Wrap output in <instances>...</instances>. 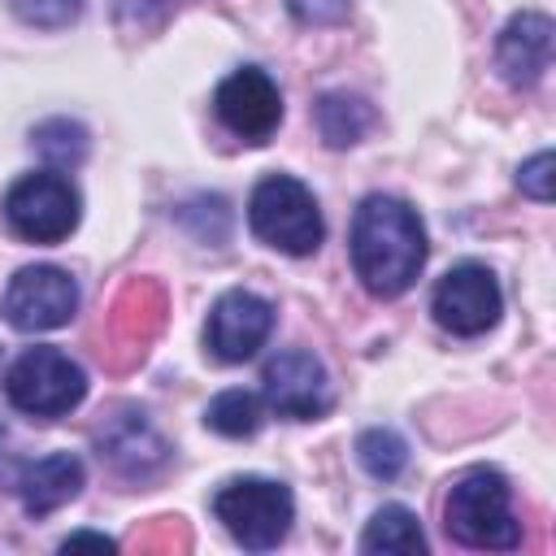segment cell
Masks as SVG:
<instances>
[{
    "label": "cell",
    "instance_id": "2e32d148",
    "mask_svg": "<svg viewBox=\"0 0 556 556\" xmlns=\"http://www.w3.org/2000/svg\"><path fill=\"white\" fill-rule=\"evenodd\" d=\"M313 117H317V130H321V139L330 148H352L374 126V109L361 96H348V91H326L317 100Z\"/></svg>",
    "mask_w": 556,
    "mask_h": 556
},
{
    "label": "cell",
    "instance_id": "5bb4252c",
    "mask_svg": "<svg viewBox=\"0 0 556 556\" xmlns=\"http://www.w3.org/2000/svg\"><path fill=\"white\" fill-rule=\"evenodd\" d=\"M83 482H87V469H83V460L74 452H48L39 460H22L9 491L22 495V508L30 517H48L61 504L78 500Z\"/></svg>",
    "mask_w": 556,
    "mask_h": 556
},
{
    "label": "cell",
    "instance_id": "e0dca14e",
    "mask_svg": "<svg viewBox=\"0 0 556 556\" xmlns=\"http://www.w3.org/2000/svg\"><path fill=\"white\" fill-rule=\"evenodd\" d=\"M261 421H265V404H261V395H252L243 387L213 395L204 408V426L213 434H226V439H252L261 430Z\"/></svg>",
    "mask_w": 556,
    "mask_h": 556
},
{
    "label": "cell",
    "instance_id": "3957f363",
    "mask_svg": "<svg viewBox=\"0 0 556 556\" xmlns=\"http://www.w3.org/2000/svg\"><path fill=\"white\" fill-rule=\"evenodd\" d=\"M248 226L252 235L287 256H313L321 248L326 222L313 191L291 174H265L248 195Z\"/></svg>",
    "mask_w": 556,
    "mask_h": 556
},
{
    "label": "cell",
    "instance_id": "cb8c5ba5",
    "mask_svg": "<svg viewBox=\"0 0 556 556\" xmlns=\"http://www.w3.org/2000/svg\"><path fill=\"white\" fill-rule=\"evenodd\" d=\"M139 4H148V0H117V13L130 17V13H139Z\"/></svg>",
    "mask_w": 556,
    "mask_h": 556
},
{
    "label": "cell",
    "instance_id": "ac0fdd59",
    "mask_svg": "<svg viewBox=\"0 0 556 556\" xmlns=\"http://www.w3.org/2000/svg\"><path fill=\"white\" fill-rule=\"evenodd\" d=\"M356 460H361V469H365L369 478L395 482V478L404 473V465H408V443H404L391 426H369V430H361V439H356Z\"/></svg>",
    "mask_w": 556,
    "mask_h": 556
},
{
    "label": "cell",
    "instance_id": "ffe728a7",
    "mask_svg": "<svg viewBox=\"0 0 556 556\" xmlns=\"http://www.w3.org/2000/svg\"><path fill=\"white\" fill-rule=\"evenodd\" d=\"M9 4L26 26H39V30H61L83 13V0H9Z\"/></svg>",
    "mask_w": 556,
    "mask_h": 556
},
{
    "label": "cell",
    "instance_id": "5b68a950",
    "mask_svg": "<svg viewBox=\"0 0 556 556\" xmlns=\"http://www.w3.org/2000/svg\"><path fill=\"white\" fill-rule=\"evenodd\" d=\"M213 517L226 526V534L248 552H269L287 539L295 521V500L274 478H230L213 495Z\"/></svg>",
    "mask_w": 556,
    "mask_h": 556
},
{
    "label": "cell",
    "instance_id": "d4e9b609",
    "mask_svg": "<svg viewBox=\"0 0 556 556\" xmlns=\"http://www.w3.org/2000/svg\"><path fill=\"white\" fill-rule=\"evenodd\" d=\"M0 365H4V352H0Z\"/></svg>",
    "mask_w": 556,
    "mask_h": 556
},
{
    "label": "cell",
    "instance_id": "9a60e30c",
    "mask_svg": "<svg viewBox=\"0 0 556 556\" xmlns=\"http://www.w3.org/2000/svg\"><path fill=\"white\" fill-rule=\"evenodd\" d=\"M361 552H382V556H417L426 552V534H421V521L413 508L404 504H382L365 534H361Z\"/></svg>",
    "mask_w": 556,
    "mask_h": 556
},
{
    "label": "cell",
    "instance_id": "7c38bea8",
    "mask_svg": "<svg viewBox=\"0 0 556 556\" xmlns=\"http://www.w3.org/2000/svg\"><path fill=\"white\" fill-rule=\"evenodd\" d=\"M96 447H100V456H104L122 478H143V473L161 469L165 456H169V443L156 434V426H152L139 408L113 413V417L96 430Z\"/></svg>",
    "mask_w": 556,
    "mask_h": 556
},
{
    "label": "cell",
    "instance_id": "7a4b0ae2",
    "mask_svg": "<svg viewBox=\"0 0 556 556\" xmlns=\"http://www.w3.org/2000/svg\"><path fill=\"white\" fill-rule=\"evenodd\" d=\"M443 526L456 543L478 552H513L521 543V521L513 513V486L500 469H465L447 500H443Z\"/></svg>",
    "mask_w": 556,
    "mask_h": 556
},
{
    "label": "cell",
    "instance_id": "44dd1931",
    "mask_svg": "<svg viewBox=\"0 0 556 556\" xmlns=\"http://www.w3.org/2000/svg\"><path fill=\"white\" fill-rule=\"evenodd\" d=\"M517 187H521L530 200L547 204V200H552V152H534V156L517 169Z\"/></svg>",
    "mask_w": 556,
    "mask_h": 556
},
{
    "label": "cell",
    "instance_id": "52a82bcc",
    "mask_svg": "<svg viewBox=\"0 0 556 556\" xmlns=\"http://www.w3.org/2000/svg\"><path fill=\"white\" fill-rule=\"evenodd\" d=\"M0 313L22 334L70 326V317L78 313V282L56 265H26L9 278L0 295Z\"/></svg>",
    "mask_w": 556,
    "mask_h": 556
},
{
    "label": "cell",
    "instance_id": "8fae6325",
    "mask_svg": "<svg viewBox=\"0 0 556 556\" xmlns=\"http://www.w3.org/2000/svg\"><path fill=\"white\" fill-rule=\"evenodd\" d=\"M213 113L243 143H265L282 122V91L265 70L243 65V70H235L217 83Z\"/></svg>",
    "mask_w": 556,
    "mask_h": 556
},
{
    "label": "cell",
    "instance_id": "d6986e66",
    "mask_svg": "<svg viewBox=\"0 0 556 556\" xmlns=\"http://www.w3.org/2000/svg\"><path fill=\"white\" fill-rule=\"evenodd\" d=\"M30 148H35L48 165L74 169V165H83V156H87V130H83L78 122H70V117H48V122H39V126L30 130Z\"/></svg>",
    "mask_w": 556,
    "mask_h": 556
},
{
    "label": "cell",
    "instance_id": "4fadbf2b",
    "mask_svg": "<svg viewBox=\"0 0 556 556\" xmlns=\"http://www.w3.org/2000/svg\"><path fill=\"white\" fill-rule=\"evenodd\" d=\"M552 35H556L552 17L534 13V9L513 13L504 22V30L495 39V61H500V70H504V78L513 87H534L547 74V65H552Z\"/></svg>",
    "mask_w": 556,
    "mask_h": 556
},
{
    "label": "cell",
    "instance_id": "603a6c76",
    "mask_svg": "<svg viewBox=\"0 0 556 556\" xmlns=\"http://www.w3.org/2000/svg\"><path fill=\"white\" fill-rule=\"evenodd\" d=\"M61 547H65V552H70V547H100V552H113L117 543H113V539H104V534H91V530H78V534H70V539H65Z\"/></svg>",
    "mask_w": 556,
    "mask_h": 556
},
{
    "label": "cell",
    "instance_id": "6da1fadb",
    "mask_svg": "<svg viewBox=\"0 0 556 556\" xmlns=\"http://www.w3.org/2000/svg\"><path fill=\"white\" fill-rule=\"evenodd\" d=\"M348 252L361 287L378 300L404 295L426 265V226L395 195H365L352 213Z\"/></svg>",
    "mask_w": 556,
    "mask_h": 556
},
{
    "label": "cell",
    "instance_id": "7402d4cb",
    "mask_svg": "<svg viewBox=\"0 0 556 556\" xmlns=\"http://www.w3.org/2000/svg\"><path fill=\"white\" fill-rule=\"evenodd\" d=\"M291 13L304 22H339L348 13V0H291Z\"/></svg>",
    "mask_w": 556,
    "mask_h": 556
},
{
    "label": "cell",
    "instance_id": "8992f818",
    "mask_svg": "<svg viewBox=\"0 0 556 556\" xmlns=\"http://www.w3.org/2000/svg\"><path fill=\"white\" fill-rule=\"evenodd\" d=\"M4 222L17 239L26 243H61L70 239V230L83 217V200L74 191V182L56 169H35L22 174L9 191H4Z\"/></svg>",
    "mask_w": 556,
    "mask_h": 556
},
{
    "label": "cell",
    "instance_id": "9c48e42d",
    "mask_svg": "<svg viewBox=\"0 0 556 556\" xmlns=\"http://www.w3.org/2000/svg\"><path fill=\"white\" fill-rule=\"evenodd\" d=\"M269 330H274V304L256 291L235 287L213 300L204 321V348L222 365H243L265 348Z\"/></svg>",
    "mask_w": 556,
    "mask_h": 556
},
{
    "label": "cell",
    "instance_id": "ba28073f",
    "mask_svg": "<svg viewBox=\"0 0 556 556\" xmlns=\"http://www.w3.org/2000/svg\"><path fill=\"white\" fill-rule=\"evenodd\" d=\"M430 313L443 330L460 334V339H473V334H486L500 313H504V295H500V282L486 265L478 261H460L452 265L439 282H434V295H430Z\"/></svg>",
    "mask_w": 556,
    "mask_h": 556
},
{
    "label": "cell",
    "instance_id": "30bf717a",
    "mask_svg": "<svg viewBox=\"0 0 556 556\" xmlns=\"http://www.w3.org/2000/svg\"><path fill=\"white\" fill-rule=\"evenodd\" d=\"M261 395L278 417H291V421H313V417L330 413V404H334L326 365L304 348H287L265 361Z\"/></svg>",
    "mask_w": 556,
    "mask_h": 556
},
{
    "label": "cell",
    "instance_id": "277c9868",
    "mask_svg": "<svg viewBox=\"0 0 556 556\" xmlns=\"http://www.w3.org/2000/svg\"><path fill=\"white\" fill-rule=\"evenodd\" d=\"M4 395L17 413L52 421V417H65L83 404L87 369L74 356H65L61 348H48V343L26 348L4 374Z\"/></svg>",
    "mask_w": 556,
    "mask_h": 556
}]
</instances>
